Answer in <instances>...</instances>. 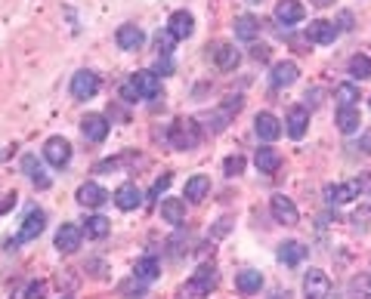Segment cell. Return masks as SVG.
<instances>
[{
    "label": "cell",
    "mask_w": 371,
    "mask_h": 299,
    "mask_svg": "<svg viewBox=\"0 0 371 299\" xmlns=\"http://www.w3.org/2000/svg\"><path fill=\"white\" fill-rule=\"evenodd\" d=\"M167 142H171V148H176V152H192V148L201 145V127L195 124L192 117L173 120L171 130H167Z\"/></svg>",
    "instance_id": "6da1fadb"
},
{
    "label": "cell",
    "mask_w": 371,
    "mask_h": 299,
    "mask_svg": "<svg viewBox=\"0 0 371 299\" xmlns=\"http://www.w3.org/2000/svg\"><path fill=\"white\" fill-rule=\"evenodd\" d=\"M46 229V213L44 210H37L31 207L25 213V219H22V229H19V235L9 241V247H16V244H28V241H37L41 238V231Z\"/></svg>",
    "instance_id": "7a4b0ae2"
},
{
    "label": "cell",
    "mask_w": 371,
    "mask_h": 299,
    "mask_svg": "<svg viewBox=\"0 0 371 299\" xmlns=\"http://www.w3.org/2000/svg\"><path fill=\"white\" fill-rule=\"evenodd\" d=\"M217 281H220V275H217V268L213 266H198L192 272V278H189V284H186V290H189L192 296H210V290L217 287Z\"/></svg>",
    "instance_id": "3957f363"
},
{
    "label": "cell",
    "mask_w": 371,
    "mask_h": 299,
    "mask_svg": "<svg viewBox=\"0 0 371 299\" xmlns=\"http://www.w3.org/2000/svg\"><path fill=\"white\" fill-rule=\"evenodd\" d=\"M99 87H102V80H99V74L96 71H90V68H83V71H78V74H74V78H71V96L74 99H93V96H96V93H99Z\"/></svg>",
    "instance_id": "277c9868"
},
{
    "label": "cell",
    "mask_w": 371,
    "mask_h": 299,
    "mask_svg": "<svg viewBox=\"0 0 371 299\" xmlns=\"http://www.w3.org/2000/svg\"><path fill=\"white\" fill-rule=\"evenodd\" d=\"M303 290L306 299H328L331 296V278L322 272V268H310L303 278Z\"/></svg>",
    "instance_id": "5b68a950"
},
{
    "label": "cell",
    "mask_w": 371,
    "mask_h": 299,
    "mask_svg": "<svg viewBox=\"0 0 371 299\" xmlns=\"http://www.w3.org/2000/svg\"><path fill=\"white\" fill-rule=\"evenodd\" d=\"M44 157H46V164H53V167H65L71 161V145H68V139H62V136H50L44 142Z\"/></svg>",
    "instance_id": "8992f818"
},
{
    "label": "cell",
    "mask_w": 371,
    "mask_h": 299,
    "mask_svg": "<svg viewBox=\"0 0 371 299\" xmlns=\"http://www.w3.org/2000/svg\"><path fill=\"white\" fill-rule=\"evenodd\" d=\"M269 210H273V219L282 222V226H297V222H300L297 204L291 198H285V194H275V198L269 201Z\"/></svg>",
    "instance_id": "52a82bcc"
},
{
    "label": "cell",
    "mask_w": 371,
    "mask_h": 299,
    "mask_svg": "<svg viewBox=\"0 0 371 299\" xmlns=\"http://www.w3.org/2000/svg\"><path fill=\"white\" fill-rule=\"evenodd\" d=\"M167 31H171L176 41H189L195 34V16L189 9H176V13H171V19H167Z\"/></svg>",
    "instance_id": "ba28073f"
},
{
    "label": "cell",
    "mask_w": 371,
    "mask_h": 299,
    "mask_svg": "<svg viewBox=\"0 0 371 299\" xmlns=\"http://www.w3.org/2000/svg\"><path fill=\"white\" fill-rule=\"evenodd\" d=\"M115 41H118V46H121L124 53H136V50H143V43H146V31H143L139 25L127 22V25H121V28H118Z\"/></svg>",
    "instance_id": "9c48e42d"
},
{
    "label": "cell",
    "mask_w": 371,
    "mask_h": 299,
    "mask_svg": "<svg viewBox=\"0 0 371 299\" xmlns=\"http://www.w3.org/2000/svg\"><path fill=\"white\" fill-rule=\"evenodd\" d=\"M81 133H83V139H90V142H106V136H108V120H106V115H83V120H81Z\"/></svg>",
    "instance_id": "30bf717a"
},
{
    "label": "cell",
    "mask_w": 371,
    "mask_h": 299,
    "mask_svg": "<svg viewBox=\"0 0 371 299\" xmlns=\"http://www.w3.org/2000/svg\"><path fill=\"white\" fill-rule=\"evenodd\" d=\"M130 83H133V90L139 93V102H143V99H155L158 90H161L158 71H136L133 78H130Z\"/></svg>",
    "instance_id": "8fae6325"
},
{
    "label": "cell",
    "mask_w": 371,
    "mask_h": 299,
    "mask_svg": "<svg viewBox=\"0 0 371 299\" xmlns=\"http://www.w3.org/2000/svg\"><path fill=\"white\" fill-rule=\"evenodd\" d=\"M340 34V28L334 22H325V19H315V22H310V28H306V41L310 43H334V37Z\"/></svg>",
    "instance_id": "7c38bea8"
},
{
    "label": "cell",
    "mask_w": 371,
    "mask_h": 299,
    "mask_svg": "<svg viewBox=\"0 0 371 299\" xmlns=\"http://www.w3.org/2000/svg\"><path fill=\"white\" fill-rule=\"evenodd\" d=\"M254 133L263 139V142H275L278 136H282V124H278L275 115H269V111H260L254 117Z\"/></svg>",
    "instance_id": "4fadbf2b"
},
{
    "label": "cell",
    "mask_w": 371,
    "mask_h": 299,
    "mask_svg": "<svg viewBox=\"0 0 371 299\" xmlns=\"http://www.w3.org/2000/svg\"><path fill=\"white\" fill-rule=\"evenodd\" d=\"M74 198H78V204H83V207H93V210H96V207H102V204H108L111 194L102 189V185H96V182H83Z\"/></svg>",
    "instance_id": "5bb4252c"
},
{
    "label": "cell",
    "mask_w": 371,
    "mask_h": 299,
    "mask_svg": "<svg viewBox=\"0 0 371 299\" xmlns=\"http://www.w3.org/2000/svg\"><path fill=\"white\" fill-rule=\"evenodd\" d=\"M306 127H310V111H306L303 105H294L291 111H288L285 117V130L291 139H303L306 136Z\"/></svg>",
    "instance_id": "9a60e30c"
},
{
    "label": "cell",
    "mask_w": 371,
    "mask_h": 299,
    "mask_svg": "<svg viewBox=\"0 0 371 299\" xmlns=\"http://www.w3.org/2000/svg\"><path fill=\"white\" fill-rule=\"evenodd\" d=\"M22 170H25V176H28V179H31L41 192H44V189H50V185H53L50 173L44 170V164L37 161V154H25V157H22Z\"/></svg>",
    "instance_id": "2e32d148"
},
{
    "label": "cell",
    "mask_w": 371,
    "mask_h": 299,
    "mask_svg": "<svg viewBox=\"0 0 371 299\" xmlns=\"http://www.w3.org/2000/svg\"><path fill=\"white\" fill-rule=\"evenodd\" d=\"M303 16H306V9L300 0H278V6H275L278 25H297V22H303Z\"/></svg>",
    "instance_id": "e0dca14e"
},
{
    "label": "cell",
    "mask_w": 371,
    "mask_h": 299,
    "mask_svg": "<svg viewBox=\"0 0 371 299\" xmlns=\"http://www.w3.org/2000/svg\"><path fill=\"white\" fill-rule=\"evenodd\" d=\"M81 238H83V231L78 226H62L56 231V250L59 253H74L81 247Z\"/></svg>",
    "instance_id": "ac0fdd59"
},
{
    "label": "cell",
    "mask_w": 371,
    "mask_h": 299,
    "mask_svg": "<svg viewBox=\"0 0 371 299\" xmlns=\"http://www.w3.org/2000/svg\"><path fill=\"white\" fill-rule=\"evenodd\" d=\"M115 204H118V210L130 213V210H136L139 204H143V192H139L133 182H124V185H121V189L115 192Z\"/></svg>",
    "instance_id": "d6986e66"
},
{
    "label": "cell",
    "mask_w": 371,
    "mask_h": 299,
    "mask_svg": "<svg viewBox=\"0 0 371 299\" xmlns=\"http://www.w3.org/2000/svg\"><path fill=\"white\" fill-rule=\"evenodd\" d=\"M213 62H217V68H223V71H235L241 62V53L232 43H217L213 46Z\"/></svg>",
    "instance_id": "ffe728a7"
},
{
    "label": "cell",
    "mask_w": 371,
    "mask_h": 299,
    "mask_svg": "<svg viewBox=\"0 0 371 299\" xmlns=\"http://www.w3.org/2000/svg\"><path fill=\"white\" fill-rule=\"evenodd\" d=\"M297 74H300V68H297L294 62H275L273 65V74H269V80H273V87H291V83L297 80Z\"/></svg>",
    "instance_id": "44dd1931"
},
{
    "label": "cell",
    "mask_w": 371,
    "mask_h": 299,
    "mask_svg": "<svg viewBox=\"0 0 371 299\" xmlns=\"http://www.w3.org/2000/svg\"><path fill=\"white\" fill-rule=\"evenodd\" d=\"M254 164H257V170H260V173L273 176V173L278 170V167H282V154H278L275 148H257Z\"/></svg>",
    "instance_id": "7402d4cb"
},
{
    "label": "cell",
    "mask_w": 371,
    "mask_h": 299,
    "mask_svg": "<svg viewBox=\"0 0 371 299\" xmlns=\"http://www.w3.org/2000/svg\"><path fill=\"white\" fill-rule=\"evenodd\" d=\"M359 194V182H347V185H328L325 189V201L328 204H347Z\"/></svg>",
    "instance_id": "603a6c76"
},
{
    "label": "cell",
    "mask_w": 371,
    "mask_h": 299,
    "mask_svg": "<svg viewBox=\"0 0 371 299\" xmlns=\"http://www.w3.org/2000/svg\"><path fill=\"white\" fill-rule=\"evenodd\" d=\"M161 216H164V222H171V226H183L186 222V204L180 198H164L161 201Z\"/></svg>",
    "instance_id": "cb8c5ba5"
},
{
    "label": "cell",
    "mask_w": 371,
    "mask_h": 299,
    "mask_svg": "<svg viewBox=\"0 0 371 299\" xmlns=\"http://www.w3.org/2000/svg\"><path fill=\"white\" fill-rule=\"evenodd\" d=\"M235 287H238V293L250 296V293H257L260 287H263V275L254 272V268H245V272L235 275Z\"/></svg>",
    "instance_id": "d4e9b609"
},
{
    "label": "cell",
    "mask_w": 371,
    "mask_h": 299,
    "mask_svg": "<svg viewBox=\"0 0 371 299\" xmlns=\"http://www.w3.org/2000/svg\"><path fill=\"white\" fill-rule=\"evenodd\" d=\"M208 192H210V179L204 173L192 176V179L186 182V198H189L192 204H201L204 198H208Z\"/></svg>",
    "instance_id": "484cf974"
},
{
    "label": "cell",
    "mask_w": 371,
    "mask_h": 299,
    "mask_svg": "<svg viewBox=\"0 0 371 299\" xmlns=\"http://www.w3.org/2000/svg\"><path fill=\"white\" fill-rule=\"evenodd\" d=\"M275 256H278V263H285V266H300L303 256H306V247L297 244V241H285Z\"/></svg>",
    "instance_id": "4316f807"
},
{
    "label": "cell",
    "mask_w": 371,
    "mask_h": 299,
    "mask_svg": "<svg viewBox=\"0 0 371 299\" xmlns=\"http://www.w3.org/2000/svg\"><path fill=\"white\" fill-rule=\"evenodd\" d=\"M133 275L139 278V281L152 284L155 278L161 275V263H158L155 256H143V259H136V266H133Z\"/></svg>",
    "instance_id": "83f0119b"
},
{
    "label": "cell",
    "mask_w": 371,
    "mask_h": 299,
    "mask_svg": "<svg viewBox=\"0 0 371 299\" xmlns=\"http://www.w3.org/2000/svg\"><path fill=\"white\" fill-rule=\"evenodd\" d=\"M362 127V115H359V108L352 105V108H337V130L340 133H356V130Z\"/></svg>",
    "instance_id": "f1b7e54d"
},
{
    "label": "cell",
    "mask_w": 371,
    "mask_h": 299,
    "mask_svg": "<svg viewBox=\"0 0 371 299\" xmlns=\"http://www.w3.org/2000/svg\"><path fill=\"white\" fill-rule=\"evenodd\" d=\"M232 28H235V37H238V41H254V37L260 34V22H257L254 16H248V13L238 16Z\"/></svg>",
    "instance_id": "f546056e"
},
{
    "label": "cell",
    "mask_w": 371,
    "mask_h": 299,
    "mask_svg": "<svg viewBox=\"0 0 371 299\" xmlns=\"http://www.w3.org/2000/svg\"><path fill=\"white\" fill-rule=\"evenodd\" d=\"M347 71H350V78L352 80H368L371 78V59L368 56H352L350 59V65H347Z\"/></svg>",
    "instance_id": "4dcf8cb0"
},
{
    "label": "cell",
    "mask_w": 371,
    "mask_h": 299,
    "mask_svg": "<svg viewBox=\"0 0 371 299\" xmlns=\"http://www.w3.org/2000/svg\"><path fill=\"white\" fill-rule=\"evenodd\" d=\"M334 99H337L340 108H352L356 105V99H359V87L356 83H340V87L334 90Z\"/></svg>",
    "instance_id": "1f68e13d"
},
{
    "label": "cell",
    "mask_w": 371,
    "mask_h": 299,
    "mask_svg": "<svg viewBox=\"0 0 371 299\" xmlns=\"http://www.w3.org/2000/svg\"><path fill=\"white\" fill-rule=\"evenodd\" d=\"M83 231H87L90 238H106L108 235V219L106 216H90L83 222Z\"/></svg>",
    "instance_id": "d6a6232c"
},
{
    "label": "cell",
    "mask_w": 371,
    "mask_h": 299,
    "mask_svg": "<svg viewBox=\"0 0 371 299\" xmlns=\"http://www.w3.org/2000/svg\"><path fill=\"white\" fill-rule=\"evenodd\" d=\"M350 293H352V299H371V275H359V278H352Z\"/></svg>",
    "instance_id": "836d02e7"
},
{
    "label": "cell",
    "mask_w": 371,
    "mask_h": 299,
    "mask_svg": "<svg viewBox=\"0 0 371 299\" xmlns=\"http://www.w3.org/2000/svg\"><path fill=\"white\" fill-rule=\"evenodd\" d=\"M146 281H139V278L133 275L127 284H121V293H124V299H143L146 296Z\"/></svg>",
    "instance_id": "e575fe53"
},
{
    "label": "cell",
    "mask_w": 371,
    "mask_h": 299,
    "mask_svg": "<svg viewBox=\"0 0 371 299\" xmlns=\"http://www.w3.org/2000/svg\"><path fill=\"white\" fill-rule=\"evenodd\" d=\"M173 41H176V37L171 34V31H158L155 34V50H158V56H171L173 53Z\"/></svg>",
    "instance_id": "d590c367"
},
{
    "label": "cell",
    "mask_w": 371,
    "mask_h": 299,
    "mask_svg": "<svg viewBox=\"0 0 371 299\" xmlns=\"http://www.w3.org/2000/svg\"><path fill=\"white\" fill-rule=\"evenodd\" d=\"M223 170H226V176H238L241 170H245V157H241V154H232V157H226Z\"/></svg>",
    "instance_id": "8d00e7d4"
},
{
    "label": "cell",
    "mask_w": 371,
    "mask_h": 299,
    "mask_svg": "<svg viewBox=\"0 0 371 299\" xmlns=\"http://www.w3.org/2000/svg\"><path fill=\"white\" fill-rule=\"evenodd\" d=\"M25 299H46V281H31L25 287Z\"/></svg>",
    "instance_id": "74e56055"
},
{
    "label": "cell",
    "mask_w": 371,
    "mask_h": 299,
    "mask_svg": "<svg viewBox=\"0 0 371 299\" xmlns=\"http://www.w3.org/2000/svg\"><path fill=\"white\" fill-rule=\"evenodd\" d=\"M171 182H173V176H171V173H164L161 179H155L152 192H148V198H158V194H161V192H164V189H167V185H171Z\"/></svg>",
    "instance_id": "f35d334b"
},
{
    "label": "cell",
    "mask_w": 371,
    "mask_h": 299,
    "mask_svg": "<svg viewBox=\"0 0 371 299\" xmlns=\"http://www.w3.org/2000/svg\"><path fill=\"white\" fill-rule=\"evenodd\" d=\"M250 59H254V62H269V46H263V43L250 46Z\"/></svg>",
    "instance_id": "ab89813d"
},
{
    "label": "cell",
    "mask_w": 371,
    "mask_h": 299,
    "mask_svg": "<svg viewBox=\"0 0 371 299\" xmlns=\"http://www.w3.org/2000/svg\"><path fill=\"white\" fill-rule=\"evenodd\" d=\"M173 71V59L171 56H158V74H171Z\"/></svg>",
    "instance_id": "60d3db41"
},
{
    "label": "cell",
    "mask_w": 371,
    "mask_h": 299,
    "mask_svg": "<svg viewBox=\"0 0 371 299\" xmlns=\"http://www.w3.org/2000/svg\"><path fill=\"white\" fill-rule=\"evenodd\" d=\"M359 192H368L371 194V173H359Z\"/></svg>",
    "instance_id": "b9f144b4"
},
{
    "label": "cell",
    "mask_w": 371,
    "mask_h": 299,
    "mask_svg": "<svg viewBox=\"0 0 371 299\" xmlns=\"http://www.w3.org/2000/svg\"><path fill=\"white\" fill-rule=\"evenodd\" d=\"M340 28H343V31H350V28H352V16L350 13H340Z\"/></svg>",
    "instance_id": "7bdbcfd3"
},
{
    "label": "cell",
    "mask_w": 371,
    "mask_h": 299,
    "mask_svg": "<svg viewBox=\"0 0 371 299\" xmlns=\"http://www.w3.org/2000/svg\"><path fill=\"white\" fill-rule=\"evenodd\" d=\"M9 207H16V198H6L4 204H0V213H6Z\"/></svg>",
    "instance_id": "ee69618b"
},
{
    "label": "cell",
    "mask_w": 371,
    "mask_h": 299,
    "mask_svg": "<svg viewBox=\"0 0 371 299\" xmlns=\"http://www.w3.org/2000/svg\"><path fill=\"white\" fill-rule=\"evenodd\" d=\"M310 4H312V6H319V9H325V6H331L334 0H310Z\"/></svg>",
    "instance_id": "f6af8a7d"
},
{
    "label": "cell",
    "mask_w": 371,
    "mask_h": 299,
    "mask_svg": "<svg viewBox=\"0 0 371 299\" xmlns=\"http://www.w3.org/2000/svg\"><path fill=\"white\" fill-rule=\"evenodd\" d=\"M269 299H291V296H288V293H275V296H269Z\"/></svg>",
    "instance_id": "bcb514c9"
},
{
    "label": "cell",
    "mask_w": 371,
    "mask_h": 299,
    "mask_svg": "<svg viewBox=\"0 0 371 299\" xmlns=\"http://www.w3.org/2000/svg\"><path fill=\"white\" fill-rule=\"evenodd\" d=\"M248 4H260V0H248Z\"/></svg>",
    "instance_id": "7dc6e473"
}]
</instances>
